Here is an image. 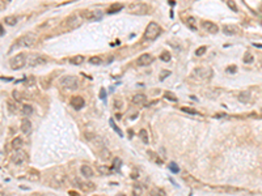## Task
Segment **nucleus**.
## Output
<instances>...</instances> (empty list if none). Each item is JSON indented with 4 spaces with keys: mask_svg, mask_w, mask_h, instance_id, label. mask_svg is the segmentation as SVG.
<instances>
[{
    "mask_svg": "<svg viewBox=\"0 0 262 196\" xmlns=\"http://www.w3.org/2000/svg\"><path fill=\"white\" fill-rule=\"evenodd\" d=\"M35 42H37V35L34 33H26L25 35L20 37L17 41L15 42V45L12 46L11 51L15 50V49H18V47H33Z\"/></svg>",
    "mask_w": 262,
    "mask_h": 196,
    "instance_id": "1",
    "label": "nucleus"
},
{
    "mask_svg": "<svg viewBox=\"0 0 262 196\" xmlns=\"http://www.w3.org/2000/svg\"><path fill=\"white\" fill-rule=\"evenodd\" d=\"M161 33V27L156 22H149L144 30V39L146 41H153Z\"/></svg>",
    "mask_w": 262,
    "mask_h": 196,
    "instance_id": "2",
    "label": "nucleus"
},
{
    "mask_svg": "<svg viewBox=\"0 0 262 196\" xmlns=\"http://www.w3.org/2000/svg\"><path fill=\"white\" fill-rule=\"evenodd\" d=\"M61 85H62V88H64L67 90H75V89L79 88V85H80V80H79V77H76V76L67 74V76L62 77Z\"/></svg>",
    "mask_w": 262,
    "mask_h": 196,
    "instance_id": "3",
    "label": "nucleus"
},
{
    "mask_svg": "<svg viewBox=\"0 0 262 196\" xmlns=\"http://www.w3.org/2000/svg\"><path fill=\"white\" fill-rule=\"evenodd\" d=\"M26 60H28V56L25 54H17L16 56H13L9 60V65L13 71H18V69H21L25 67Z\"/></svg>",
    "mask_w": 262,
    "mask_h": 196,
    "instance_id": "4",
    "label": "nucleus"
},
{
    "mask_svg": "<svg viewBox=\"0 0 262 196\" xmlns=\"http://www.w3.org/2000/svg\"><path fill=\"white\" fill-rule=\"evenodd\" d=\"M193 74L199 78V80H210L212 77L214 72L210 67H198V68L193 71Z\"/></svg>",
    "mask_w": 262,
    "mask_h": 196,
    "instance_id": "5",
    "label": "nucleus"
},
{
    "mask_svg": "<svg viewBox=\"0 0 262 196\" xmlns=\"http://www.w3.org/2000/svg\"><path fill=\"white\" fill-rule=\"evenodd\" d=\"M47 62H49V59H47L45 55H42V54H31V55L28 56V60H26V63L30 67L42 65V64H46Z\"/></svg>",
    "mask_w": 262,
    "mask_h": 196,
    "instance_id": "6",
    "label": "nucleus"
},
{
    "mask_svg": "<svg viewBox=\"0 0 262 196\" xmlns=\"http://www.w3.org/2000/svg\"><path fill=\"white\" fill-rule=\"evenodd\" d=\"M102 11H98V9H94V11H83L81 12V17L87 20V21H98V20L102 18Z\"/></svg>",
    "mask_w": 262,
    "mask_h": 196,
    "instance_id": "7",
    "label": "nucleus"
},
{
    "mask_svg": "<svg viewBox=\"0 0 262 196\" xmlns=\"http://www.w3.org/2000/svg\"><path fill=\"white\" fill-rule=\"evenodd\" d=\"M80 24H81L80 18H79L76 14H72V16H70V17H67L64 20L63 26H64L66 29H68V30H74V29H76V27L80 26Z\"/></svg>",
    "mask_w": 262,
    "mask_h": 196,
    "instance_id": "8",
    "label": "nucleus"
},
{
    "mask_svg": "<svg viewBox=\"0 0 262 196\" xmlns=\"http://www.w3.org/2000/svg\"><path fill=\"white\" fill-rule=\"evenodd\" d=\"M74 186L77 187L79 190H83L84 192H90L93 191L94 188H96V186L92 183V182H84V180H77V179H74L72 180Z\"/></svg>",
    "mask_w": 262,
    "mask_h": 196,
    "instance_id": "9",
    "label": "nucleus"
},
{
    "mask_svg": "<svg viewBox=\"0 0 262 196\" xmlns=\"http://www.w3.org/2000/svg\"><path fill=\"white\" fill-rule=\"evenodd\" d=\"M26 160H28V154L24 150H17L13 156H12V162L16 163V165H21V163L25 162Z\"/></svg>",
    "mask_w": 262,
    "mask_h": 196,
    "instance_id": "10",
    "label": "nucleus"
},
{
    "mask_svg": "<svg viewBox=\"0 0 262 196\" xmlns=\"http://www.w3.org/2000/svg\"><path fill=\"white\" fill-rule=\"evenodd\" d=\"M202 27H203L207 33H211V34H216L218 31H219V26L212 21H203L202 22Z\"/></svg>",
    "mask_w": 262,
    "mask_h": 196,
    "instance_id": "11",
    "label": "nucleus"
},
{
    "mask_svg": "<svg viewBox=\"0 0 262 196\" xmlns=\"http://www.w3.org/2000/svg\"><path fill=\"white\" fill-rule=\"evenodd\" d=\"M70 103L75 110H80V109H83V106L85 105V101H84V98L80 97V96H75V97L71 98Z\"/></svg>",
    "mask_w": 262,
    "mask_h": 196,
    "instance_id": "12",
    "label": "nucleus"
},
{
    "mask_svg": "<svg viewBox=\"0 0 262 196\" xmlns=\"http://www.w3.org/2000/svg\"><path fill=\"white\" fill-rule=\"evenodd\" d=\"M152 62H153V56L151 54H147V52L142 54L138 58V64L139 65H144L146 67V65H149Z\"/></svg>",
    "mask_w": 262,
    "mask_h": 196,
    "instance_id": "13",
    "label": "nucleus"
},
{
    "mask_svg": "<svg viewBox=\"0 0 262 196\" xmlns=\"http://www.w3.org/2000/svg\"><path fill=\"white\" fill-rule=\"evenodd\" d=\"M129 9H130V12L131 13H143V9H144L146 12L148 11V7L146 5V4H140V3H136V4H133V5H130L129 7Z\"/></svg>",
    "mask_w": 262,
    "mask_h": 196,
    "instance_id": "14",
    "label": "nucleus"
},
{
    "mask_svg": "<svg viewBox=\"0 0 262 196\" xmlns=\"http://www.w3.org/2000/svg\"><path fill=\"white\" fill-rule=\"evenodd\" d=\"M80 172L83 174V176H85V178H92L94 175V171L93 169L89 166V165H83L80 167Z\"/></svg>",
    "mask_w": 262,
    "mask_h": 196,
    "instance_id": "15",
    "label": "nucleus"
},
{
    "mask_svg": "<svg viewBox=\"0 0 262 196\" xmlns=\"http://www.w3.org/2000/svg\"><path fill=\"white\" fill-rule=\"evenodd\" d=\"M131 101H133L134 105L143 106V105H146V102H147V97L144 96V94H135Z\"/></svg>",
    "mask_w": 262,
    "mask_h": 196,
    "instance_id": "16",
    "label": "nucleus"
},
{
    "mask_svg": "<svg viewBox=\"0 0 262 196\" xmlns=\"http://www.w3.org/2000/svg\"><path fill=\"white\" fill-rule=\"evenodd\" d=\"M223 33L225 35H235L239 33V27L235 25H224L223 26Z\"/></svg>",
    "mask_w": 262,
    "mask_h": 196,
    "instance_id": "17",
    "label": "nucleus"
},
{
    "mask_svg": "<svg viewBox=\"0 0 262 196\" xmlns=\"http://www.w3.org/2000/svg\"><path fill=\"white\" fill-rule=\"evenodd\" d=\"M21 131L22 133H25V135H29L30 131H31V123L29 119H26V118H24L21 120Z\"/></svg>",
    "mask_w": 262,
    "mask_h": 196,
    "instance_id": "18",
    "label": "nucleus"
},
{
    "mask_svg": "<svg viewBox=\"0 0 262 196\" xmlns=\"http://www.w3.org/2000/svg\"><path fill=\"white\" fill-rule=\"evenodd\" d=\"M22 145H24V140H22V137L16 136L15 139L12 140V148H13L16 152H17V150H21Z\"/></svg>",
    "mask_w": 262,
    "mask_h": 196,
    "instance_id": "19",
    "label": "nucleus"
},
{
    "mask_svg": "<svg viewBox=\"0 0 262 196\" xmlns=\"http://www.w3.org/2000/svg\"><path fill=\"white\" fill-rule=\"evenodd\" d=\"M237 100H239L241 103H248V102H251V93L241 92V93H239V96H237Z\"/></svg>",
    "mask_w": 262,
    "mask_h": 196,
    "instance_id": "20",
    "label": "nucleus"
},
{
    "mask_svg": "<svg viewBox=\"0 0 262 196\" xmlns=\"http://www.w3.org/2000/svg\"><path fill=\"white\" fill-rule=\"evenodd\" d=\"M64 183H66V176L64 175H58V176H55V178L53 179V186L54 187H62V186H64Z\"/></svg>",
    "mask_w": 262,
    "mask_h": 196,
    "instance_id": "21",
    "label": "nucleus"
},
{
    "mask_svg": "<svg viewBox=\"0 0 262 196\" xmlns=\"http://www.w3.org/2000/svg\"><path fill=\"white\" fill-rule=\"evenodd\" d=\"M100 157H101L102 160H110V158H112V153H110V150H109L108 148L102 147L100 149Z\"/></svg>",
    "mask_w": 262,
    "mask_h": 196,
    "instance_id": "22",
    "label": "nucleus"
},
{
    "mask_svg": "<svg viewBox=\"0 0 262 196\" xmlns=\"http://www.w3.org/2000/svg\"><path fill=\"white\" fill-rule=\"evenodd\" d=\"M17 21H18V18L16 17V16H13V14L7 16V17L4 18V22H5L7 25H9V26H15L16 24H17Z\"/></svg>",
    "mask_w": 262,
    "mask_h": 196,
    "instance_id": "23",
    "label": "nucleus"
},
{
    "mask_svg": "<svg viewBox=\"0 0 262 196\" xmlns=\"http://www.w3.org/2000/svg\"><path fill=\"white\" fill-rule=\"evenodd\" d=\"M122 8H123V5H122V4H120V3H114V4H112V5L109 7L108 13H117V12H121Z\"/></svg>",
    "mask_w": 262,
    "mask_h": 196,
    "instance_id": "24",
    "label": "nucleus"
},
{
    "mask_svg": "<svg viewBox=\"0 0 262 196\" xmlns=\"http://www.w3.org/2000/svg\"><path fill=\"white\" fill-rule=\"evenodd\" d=\"M83 62H84V56H81V55H76V56H72L70 59V63L74 65H79V64H81Z\"/></svg>",
    "mask_w": 262,
    "mask_h": 196,
    "instance_id": "25",
    "label": "nucleus"
},
{
    "mask_svg": "<svg viewBox=\"0 0 262 196\" xmlns=\"http://www.w3.org/2000/svg\"><path fill=\"white\" fill-rule=\"evenodd\" d=\"M149 194H151V196H165V195H166L164 190H161V188H157V187L152 188Z\"/></svg>",
    "mask_w": 262,
    "mask_h": 196,
    "instance_id": "26",
    "label": "nucleus"
},
{
    "mask_svg": "<svg viewBox=\"0 0 262 196\" xmlns=\"http://www.w3.org/2000/svg\"><path fill=\"white\" fill-rule=\"evenodd\" d=\"M21 111H22L24 115L29 116V115H31V114H33V107H31L30 105H24L22 109H21Z\"/></svg>",
    "mask_w": 262,
    "mask_h": 196,
    "instance_id": "27",
    "label": "nucleus"
},
{
    "mask_svg": "<svg viewBox=\"0 0 262 196\" xmlns=\"http://www.w3.org/2000/svg\"><path fill=\"white\" fill-rule=\"evenodd\" d=\"M139 136H140L142 141L144 144H148L149 143V139H148V133H147L146 129H140V132H139Z\"/></svg>",
    "mask_w": 262,
    "mask_h": 196,
    "instance_id": "28",
    "label": "nucleus"
},
{
    "mask_svg": "<svg viewBox=\"0 0 262 196\" xmlns=\"http://www.w3.org/2000/svg\"><path fill=\"white\" fill-rule=\"evenodd\" d=\"M8 110H9L11 114H17V112H18V106H17V103H13V102H8Z\"/></svg>",
    "mask_w": 262,
    "mask_h": 196,
    "instance_id": "29",
    "label": "nucleus"
},
{
    "mask_svg": "<svg viewBox=\"0 0 262 196\" xmlns=\"http://www.w3.org/2000/svg\"><path fill=\"white\" fill-rule=\"evenodd\" d=\"M97 171H98V174H100V175H109L112 170H110L108 166H98Z\"/></svg>",
    "mask_w": 262,
    "mask_h": 196,
    "instance_id": "30",
    "label": "nucleus"
},
{
    "mask_svg": "<svg viewBox=\"0 0 262 196\" xmlns=\"http://www.w3.org/2000/svg\"><path fill=\"white\" fill-rule=\"evenodd\" d=\"M89 63L90 64H93V65H100L102 63V59L100 56H90L89 58Z\"/></svg>",
    "mask_w": 262,
    "mask_h": 196,
    "instance_id": "31",
    "label": "nucleus"
},
{
    "mask_svg": "<svg viewBox=\"0 0 262 196\" xmlns=\"http://www.w3.org/2000/svg\"><path fill=\"white\" fill-rule=\"evenodd\" d=\"M253 60H254V56H253V54L247 52V54L244 55V63H245V64H251V63H253Z\"/></svg>",
    "mask_w": 262,
    "mask_h": 196,
    "instance_id": "32",
    "label": "nucleus"
},
{
    "mask_svg": "<svg viewBox=\"0 0 262 196\" xmlns=\"http://www.w3.org/2000/svg\"><path fill=\"white\" fill-rule=\"evenodd\" d=\"M142 194H143L142 186H139V184H135V186H134V190H133V195H134V196H142Z\"/></svg>",
    "mask_w": 262,
    "mask_h": 196,
    "instance_id": "33",
    "label": "nucleus"
},
{
    "mask_svg": "<svg viewBox=\"0 0 262 196\" xmlns=\"http://www.w3.org/2000/svg\"><path fill=\"white\" fill-rule=\"evenodd\" d=\"M148 154H149V157H151V160H153L156 163H159V165H161V163H162V160L159 158L156 153H153V152H151V150H149V152H148Z\"/></svg>",
    "mask_w": 262,
    "mask_h": 196,
    "instance_id": "34",
    "label": "nucleus"
},
{
    "mask_svg": "<svg viewBox=\"0 0 262 196\" xmlns=\"http://www.w3.org/2000/svg\"><path fill=\"white\" fill-rule=\"evenodd\" d=\"M160 59H161L162 62H169L170 59H172V55H170L168 51H164V52L160 55Z\"/></svg>",
    "mask_w": 262,
    "mask_h": 196,
    "instance_id": "35",
    "label": "nucleus"
},
{
    "mask_svg": "<svg viewBox=\"0 0 262 196\" xmlns=\"http://www.w3.org/2000/svg\"><path fill=\"white\" fill-rule=\"evenodd\" d=\"M186 22H188V25L192 27L193 30L197 29V27H195V18H194V17H188V18H186Z\"/></svg>",
    "mask_w": 262,
    "mask_h": 196,
    "instance_id": "36",
    "label": "nucleus"
},
{
    "mask_svg": "<svg viewBox=\"0 0 262 196\" xmlns=\"http://www.w3.org/2000/svg\"><path fill=\"white\" fill-rule=\"evenodd\" d=\"M109 123H110V125H112V128L114 129V131H116V132L118 133V135H120V136L122 137V131H121L120 128H118V125H117L116 123H114V120H113V119H110V120H109Z\"/></svg>",
    "mask_w": 262,
    "mask_h": 196,
    "instance_id": "37",
    "label": "nucleus"
},
{
    "mask_svg": "<svg viewBox=\"0 0 262 196\" xmlns=\"http://www.w3.org/2000/svg\"><path fill=\"white\" fill-rule=\"evenodd\" d=\"M206 51H207V47H206V46H201V47H198V49L195 50V55H197V56H202Z\"/></svg>",
    "mask_w": 262,
    "mask_h": 196,
    "instance_id": "38",
    "label": "nucleus"
},
{
    "mask_svg": "<svg viewBox=\"0 0 262 196\" xmlns=\"http://www.w3.org/2000/svg\"><path fill=\"white\" fill-rule=\"evenodd\" d=\"M112 169H114L116 171H118L121 169V160L120 158H114L113 160V167Z\"/></svg>",
    "mask_w": 262,
    "mask_h": 196,
    "instance_id": "39",
    "label": "nucleus"
},
{
    "mask_svg": "<svg viewBox=\"0 0 262 196\" xmlns=\"http://www.w3.org/2000/svg\"><path fill=\"white\" fill-rule=\"evenodd\" d=\"M164 97L166 98V100H170V101H173V102H177V97L174 96L173 93H170V92H166Z\"/></svg>",
    "mask_w": 262,
    "mask_h": 196,
    "instance_id": "40",
    "label": "nucleus"
},
{
    "mask_svg": "<svg viewBox=\"0 0 262 196\" xmlns=\"http://www.w3.org/2000/svg\"><path fill=\"white\" fill-rule=\"evenodd\" d=\"M169 169H170V171H173V172H180V167H178L177 163H174V162L169 163Z\"/></svg>",
    "mask_w": 262,
    "mask_h": 196,
    "instance_id": "41",
    "label": "nucleus"
},
{
    "mask_svg": "<svg viewBox=\"0 0 262 196\" xmlns=\"http://www.w3.org/2000/svg\"><path fill=\"white\" fill-rule=\"evenodd\" d=\"M184 112H188V114H192V115H195V114H198L197 112V110H194V109H190V107H182L181 109Z\"/></svg>",
    "mask_w": 262,
    "mask_h": 196,
    "instance_id": "42",
    "label": "nucleus"
},
{
    "mask_svg": "<svg viewBox=\"0 0 262 196\" xmlns=\"http://www.w3.org/2000/svg\"><path fill=\"white\" fill-rule=\"evenodd\" d=\"M12 96H13V98L16 101H21L22 100L21 96H20V92H17V90H13V92H12Z\"/></svg>",
    "mask_w": 262,
    "mask_h": 196,
    "instance_id": "43",
    "label": "nucleus"
},
{
    "mask_svg": "<svg viewBox=\"0 0 262 196\" xmlns=\"http://www.w3.org/2000/svg\"><path fill=\"white\" fill-rule=\"evenodd\" d=\"M227 71L228 73H236V71H237V67L236 65H229V67H227Z\"/></svg>",
    "mask_w": 262,
    "mask_h": 196,
    "instance_id": "44",
    "label": "nucleus"
},
{
    "mask_svg": "<svg viewBox=\"0 0 262 196\" xmlns=\"http://www.w3.org/2000/svg\"><path fill=\"white\" fill-rule=\"evenodd\" d=\"M227 5H228L229 8H231V9H232L233 12H237V5H236V4L233 3V2H227Z\"/></svg>",
    "mask_w": 262,
    "mask_h": 196,
    "instance_id": "45",
    "label": "nucleus"
},
{
    "mask_svg": "<svg viewBox=\"0 0 262 196\" xmlns=\"http://www.w3.org/2000/svg\"><path fill=\"white\" fill-rule=\"evenodd\" d=\"M169 74H170V71H162V72H161V76H160V80L162 81V80H164V78H166V77H168Z\"/></svg>",
    "mask_w": 262,
    "mask_h": 196,
    "instance_id": "46",
    "label": "nucleus"
},
{
    "mask_svg": "<svg viewBox=\"0 0 262 196\" xmlns=\"http://www.w3.org/2000/svg\"><path fill=\"white\" fill-rule=\"evenodd\" d=\"M114 107H116L117 110H120L122 107V101L121 100H116V101H114Z\"/></svg>",
    "mask_w": 262,
    "mask_h": 196,
    "instance_id": "47",
    "label": "nucleus"
},
{
    "mask_svg": "<svg viewBox=\"0 0 262 196\" xmlns=\"http://www.w3.org/2000/svg\"><path fill=\"white\" fill-rule=\"evenodd\" d=\"M100 98L101 100H106V92H105V89L104 88H101V90H100Z\"/></svg>",
    "mask_w": 262,
    "mask_h": 196,
    "instance_id": "48",
    "label": "nucleus"
},
{
    "mask_svg": "<svg viewBox=\"0 0 262 196\" xmlns=\"http://www.w3.org/2000/svg\"><path fill=\"white\" fill-rule=\"evenodd\" d=\"M5 31H4V27H3V25H0V35H3Z\"/></svg>",
    "mask_w": 262,
    "mask_h": 196,
    "instance_id": "49",
    "label": "nucleus"
},
{
    "mask_svg": "<svg viewBox=\"0 0 262 196\" xmlns=\"http://www.w3.org/2000/svg\"><path fill=\"white\" fill-rule=\"evenodd\" d=\"M31 196H46V195H42V194H33Z\"/></svg>",
    "mask_w": 262,
    "mask_h": 196,
    "instance_id": "50",
    "label": "nucleus"
},
{
    "mask_svg": "<svg viewBox=\"0 0 262 196\" xmlns=\"http://www.w3.org/2000/svg\"><path fill=\"white\" fill-rule=\"evenodd\" d=\"M133 135H134V133H133V131H131V129H129V136L131 137V136H133Z\"/></svg>",
    "mask_w": 262,
    "mask_h": 196,
    "instance_id": "51",
    "label": "nucleus"
},
{
    "mask_svg": "<svg viewBox=\"0 0 262 196\" xmlns=\"http://www.w3.org/2000/svg\"><path fill=\"white\" fill-rule=\"evenodd\" d=\"M70 195H72V196H77L76 192H70Z\"/></svg>",
    "mask_w": 262,
    "mask_h": 196,
    "instance_id": "52",
    "label": "nucleus"
},
{
    "mask_svg": "<svg viewBox=\"0 0 262 196\" xmlns=\"http://www.w3.org/2000/svg\"><path fill=\"white\" fill-rule=\"evenodd\" d=\"M0 196H5V195H4V192H2V191H0Z\"/></svg>",
    "mask_w": 262,
    "mask_h": 196,
    "instance_id": "53",
    "label": "nucleus"
},
{
    "mask_svg": "<svg viewBox=\"0 0 262 196\" xmlns=\"http://www.w3.org/2000/svg\"><path fill=\"white\" fill-rule=\"evenodd\" d=\"M117 196H125V195H123V194H118Z\"/></svg>",
    "mask_w": 262,
    "mask_h": 196,
    "instance_id": "54",
    "label": "nucleus"
}]
</instances>
